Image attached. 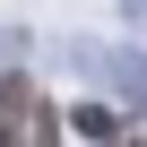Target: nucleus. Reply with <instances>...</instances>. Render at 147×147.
I'll return each instance as SVG.
<instances>
[{"mask_svg":"<svg viewBox=\"0 0 147 147\" xmlns=\"http://www.w3.org/2000/svg\"><path fill=\"white\" fill-rule=\"evenodd\" d=\"M0 138H61V113L35 78H0Z\"/></svg>","mask_w":147,"mask_h":147,"instance_id":"f257e3e1","label":"nucleus"}]
</instances>
